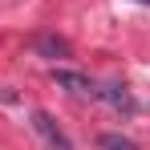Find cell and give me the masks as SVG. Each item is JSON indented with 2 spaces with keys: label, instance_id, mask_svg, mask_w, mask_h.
<instances>
[{
  "label": "cell",
  "instance_id": "cell-1",
  "mask_svg": "<svg viewBox=\"0 0 150 150\" xmlns=\"http://www.w3.org/2000/svg\"><path fill=\"white\" fill-rule=\"evenodd\" d=\"M33 130H37V138H41V142H45L49 150H73L69 134H65L61 126L53 122V118L45 114V110H37V114H33Z\"/></svg>",
  "mask_w": 150,
  "mask_h": 150
},
{
  "label": "cell",
  "instance_id": "cell-2",
  "mask_svg": "<svg viewBox=\"0 0 150 150\" xmlns=\"http://www.w3.org/2000/svg\"><path fill=\"white\" fill-rule=\"evenodd\" d=\"M53 81L61 85V89H69V93H77V98H93L98 101V81L85 73H73V69H57L53 73Z\"/></svg>",
  "mask_w": 150,
  "mask_h": 150
},
{
  "label": "cell",
  "instance_id": "cell-3",
  "mask_svg": "<svg viewBox=\"0 0 150 150\" xmlns=\"http://www.w3.org/2000/svg\"><path fill=\"white\" fill-rule=\"evenodd\" d=\"M98 101L114 105V110H122V114H134V105H138V101L130 98V89L118 85V81H98Z\"/></svg>",
  "mask_w": 150,
  "mask_h": 150
},
{
  "label": "cell",
  "instance_id": "cell-4",
  "mask_svg": "<svg viewBox=\"0 0 150 150\" xmlns=\"http://www.w3.org/2000/svg\"><path fill=\"white\" fill-rule=\"evenodd\" d=\"M33 49L41 53V57H69V45H65V41H57V37H37V41H33Z\"/></svg>",
  "mask_w": 150,
  "mask_h": 150
},
{
  "label": "cell",
  "instance_id": "cell-5",
  "mask_svg": "<svg viewBox=\"0 0 150 150\" xmlns=\"http://www.w3.org/2000/svg\"><path fill=\"white\" fill-rule=\"evenodd\" d=\"M98 150H138L126 134H101L98 138Z\"/></svg>",
  "mask_w": 150,
  "mask_h": 150
},
{
  "label": "cell",
  "instance_id": "cell-6",
  "mask_svg": "<svg viewBox=\"0 0 150 150\" xmlns=\"http://www.w3.org/2000/svg\"><path fill=\"white\" fill-rule=\"evenodd\" d=\"M138 4H150V0H138Z\"/></svg>",
  "mask_w": 150,
  "mask_h": 150
}]
</instances>
